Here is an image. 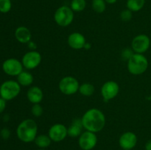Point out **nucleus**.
Here are the masks:
<instances>
[{"mask_svg":"<svg viewBox=\"0 0 151 150\" xmlns=\"http://www.w3.org/2000/svg\"><path fill=\"white\" fill-rule=\"evenodd\" d=\"M145 148V150H151V139L146 143Z\"/></svg>","mask_w":151,"mask_h":150,"instance_id":"nucleus-31","label":"nucleus"},{"mask_svg":"<svg viewBox=\"0 0 151 150\" xmlns=\"http://www.w3.org/2000/svg\"><path fill=\"white\" fill-rule=\"evenodd\" d=\"M14 36L18 42L24 44H27L32 39V34L30 30L24 26H18L15 30Z\"/></svg>","mask_w":151,"mask_h":150,"instance_id":"nucleus-15","label":"nucleus"},{"mask_svg":"<svg viewBox=\"0 0 151 150\" xmlns=\"http://www.w3.org/2000/svg\"><path fill=\"white\" fill-rule=\"evenodd\" d=\"M21 86L19 82L13 79H8L0 85V97L6 101H11L16 99L21 92Z\"/></svg>","mask_w":151,"mask_h":150,"instance_id":"nucleus-4","label":"nucleus"},{"mask_svg":"<svg viewBox=\"0 0 151 150\" xmlns=\"http://www.w3.org/2000/svg\"><path fill=\"white\" fill-rule=\"evenodd\" d=\"M12 8L11 0H0V13H7Z\"/></svg>","mask_w":151,"mask_h":150,"instance_id":"nucleus-24","label":"nucleus"},{"mask_svg":"<svg viewBox=\"0 0 151 150\" xmlns=\"http://www.w3.org/2000/svg\"><path fill=\"white\" fill-rule=\"evenodd\" d=\"M6 103H7V101L0 97V114H1L5 110Z\"/></svg>","mask_w":151,"mask_h":150,"instance_id":"nucleus-29","label":"nucleus"},{"mask_svg":"<svg viewBox=\"0 0 151 150\" xmlns=\"http://www.w3.org/2000/svg\"><path fill=\"white\" fill-rule=\"evenodd\" d=\"M91 48V44H90V43H86L85 45H84V47L83 49H90Z\"/></svg>","mask_w":151,"mask_h":150,"instance_id":"nucleus-32","label":"nucleus"},{"mask_svg":"<svg viewBox=\"0 0 151 150\" xmlns=\"http://www.w3.org/2000/svg\"><path fill=\"white\" fill-rule=\"evenodd\" d=\"M127 62V68L129 73L136 76L144 74L148 68V60L144 54L134 53Z\"/></svg>","mask_w":151,"mask_h":150,"instance_id":"nucleus-3","label":"nucleus"},{"mask_svg":"<svg viewBox=\"0 0 151 150\" xmlns=\"http://www.w3.org/2000/svg\"><path fill=\"white\" fill-rule=\"evenodd\" d=\"M34 142L38 148L44 149L45 148L50 146L52 143V140L48 135L41 134V135H37Z\"/></svg>","mask_w":151,"mask_h":150,"instance_id":"nucleus-19","label":"nucleus"},{"mask_svg":"<svg viewBox=\"0 0 151 150\" xmlns=\"http://www.w3.org/2000/svg\"><path fill=\"white\" fill-rule=\"evenodd\" d=\"M150 47H151V40H150Z\"/></svg>","mask_w":151,"mask_h":150,"instance_id":"nucleus-36","label":"nucleus"},{"mask_svg":"<svg viewBox=\"0 0 151 150\" xmlns=\"http://www.w3.org/2000/svg\"><path fill=\"white\" fill-rule=\"evenodd\" d=\"M38 150H44V149H39Z\"/></svg>","mask_w":151,"mask_h":150,"instance_id":"nucleus-35","label":"nucleus"},{"mask_svg":"<svg viewBox=\"0 0 151 150\" xmlns=\"http://www.w3.org/2000/svg\"><path fill=\"white\" fill-rule=\"evenodd\" d=\"M145 0H127V9L132 12H139L144 7Z\"/></svg>","mask_w":151,"mask_h":150,"instance_id":"nucleus-20","label":"nucleus"},{"mask_svg":"<svg viewBox=\"0 0 151 150\" xmlns=\"http://www.w3.org/2000/svg\"><path fill=\"white\" fill-rule=\"evenodd\" d=\"M80 84L78 79L72 76H66L62 78L58 83L60 92L66 96L74 95L79 90Z\"/></svg>","mask_w":151,"mask_h":150,"instance_id":"nucleus-6","label":"nucleus"},{"mask_svg":"<svg viewBox=\"0 0 151 150\" xmlns=\"http://www.w3.org/2000/svg\"><path fill=\"white\" fill-rule=\"evenodd\" d=\"M10 135H11L10 130L7 127L3 128V129H1V131H0V135H1V137L4 140L8 139L10 137Z\"/></svg>","mask_w":151,"mask_h":150,"instance_id":"nucleus-28","label":"nucleus"},{"mask_svg":"<svg viewBox=\"0 0 151 150\" xmlns=\"http://www.w3.org/2000/svg\"><path fill=\"white\" fill-rule=\"evenodd\" d=\"M48 135L53 142H60L68 136L67 127L63 124H55L49 129Z\"/></svg>","mask_w":151,"mask_h":150,"instance_id":"nucleus-12","label":"nucleus"},{"mask_svg":"<svg viewBox=\"0 0 151 150\" xmlns=\"http://www.w3.org/2000/svg\"><path fill=\"white\" fill-rule=\"evenodd\" d=\"M97 144V137L96 133L86 130L78 138V145L83 150H91Z\"/></svg>","mask_w":151,"mask_h":150,"instance_id":"nucleus-11","label":"nucleus"},{"mask_svg":"<svg viewBox=\"0 0 151 150\" xmlns=\"http://www.w3.org/2000/svg\"><path fill=\"white\" fill-rule=\"evenodd\" d=\"M120 19L124 22H128L131 20L133 17V12L128 9H125L121 11L119 15Z\"/></svg>","mask_w":151,"mask_h":150,"instance_id":"nucleus-26","label":"nucleus"},{"mask_svg":"<svg viewBox=\"0 0 151 150\" xmlns=\"http://www.w3.org/2000/svg\"><path fill=\"white\" fill-rule=\"evenodd\" d=\"M150 40L145 34H139L132 40L131 48L135 53L144 54L150 47Z\"/></svg>","mask_w":151,"mask_h":150,"instance_id":"nucleus-9","label":"nucleus"},{"mask_svg":"<svg viewBox=\"0 0 151 150\" xmlns=\"http://www.w3.org/2000/svg\"><path fill=\"white\" fill-rule=\"evenodd\" d=\"M91 7L97 13H103L106 9V2L105 0H92Z\"/></svg>","mask_w":151,"mask_h":150,"instance_id":"nucleus-23","label":"nucleus"},{"mask_svg":"<svg viewBox=\"0 0 151 150\" xmlns=\"http://www.w3.org/2000/svg\"><path fill=\"white\" fill-rule=\"evenodd\" d=\"M42 57L41 54L36 50H29L25 53L22 58V63L24 69L27 70H32L35 69L41 64Z\"/></svg>","mask_w":151,"mask_h":150,"instance_id":"nucleus-8","label":"nucleus"},{"mask_svg":"<svg viewBox=\"0 0 151 150\" xmlns=\"http://www.w3.org/2000/svg\"><path fill=\"white\" fill-rule=\"evenodd\" d=\"M137 136L134 132L128 131L121 135L119 139V144L124 150H131L136 146L137 144Z\"/></svg>","mask_w":151,"mask_h":150,"instance_id":"nucleus-13","label":"nucleus"},{"mask_svg":"<svg viewBox=\"0 0 151 150\" xmlns=\"http://www.w3.org/2000/svg\"><path fill=\"white\" fill-rule=\"evenodd\" d=\"M106 2V4H114L117 1V0H105Z\"/></svg>","mask_w":151,"mask_h":150,"instance_id":"nucleus-33","label":"nucleus"},{"mask_svg":"<svg viewBox=\"0 0 151 150\" xmlns=\"http://www.w3.org/2000/svg\"><path fill=\"white\" fill-rule=\"evenodd\" d=\"M119 86L115 81L109 80L105 82L101 87V96L105 101H109L114 99L118 95Z\"/></svg>","mask_w":151,"mask_h":150,"instance_id":"nucleus-10","label":"nucleus"},{"mask_svg":"<svg viewBox=\"0 0 151 150\" xmlns=\"http://www.w3.org/2000/svg\"><path fill=\"white\" fill-rule=\"evenodd\" d=\"M94 86L91 83L88 82H85L83 83L82 85H80L79 90L78 92L84 96H90L93 95L94 93Z\"/></svg>","mask_w":151,"mask_h":150,"instance_id":"nucleus-21","label":"nucleus"},{"mask_svg":"<svg viewBox=\"0 0 151 150\" xmlns=\"http://www.w3.org/2000/svg\"><path fill=\"white\" fill-rule=\"evenodd\" d=\"M54 20L58 26L62 27L69 26L74 20V11L69 6H60L55 12Z\"/></svg>","mask_w":151,"mask_h":150,"instance_id":"nucleus-5","label":"nucleus"},{"mask_svg":"<svg viewBox=\"0 0 151 150\" xmlns=\"http://www.w3.org/2000/svg\"><path fill=\"white\" fill-rule=\"evenodd\" d=\"M134 50L132 49V48H125L122 51H121V57L122 59H124L125 60L128 61L130 58L133 56V54H134Z\"/></svg>","mask_w":151,"mask_h":150,"instance_id":"nucleus-27","label":"nucleus"},{"mask_svg":"<svg viewBox=\"0 0 151 150\" xmlns=\"http://www.w3.org/2000/svg\"><path fill=\"white\" fill-rule=\"evenodd\" d=\"M3 120H4V121H7L9 120V115H4V117H3Z\"/></svg>","mask_w":151,"mask_h":150,"instance_id":"nucleus-34","label":"nucleus"},{"mask_svg":"<svg viewBox=\"0 0 151 150\" xmlns=\"http://www.w3.org/2000/svg\"><path fill=\"white\" fill-rule=\"evenodd\" d=\"M81 120L84 129L94 133L103 130L106 123V116L98 108L88 109L83 115Z\"/></svg>","mask_w":151,"mask_h":150,"instance_id":"nucleus-1","label":"nucleus"},{"mask_svg":"<svg viewBox=\"0 0 151 150\" xmlns=\"http://www.w3.org/2000/svg\"><path fill=\"white\" fill-rule=\"evenodd\" d=\"M16 135L24 143H30L35 141L38 135V125L35 120L27 119L21 121L16 128Z\"/></svg>","mask_w":151,"mask_h":150,"instance_id":"nucleus-2","label":"nucleus"},{"mask_svg":"<svg viewBox=\"0 0 151 150\" xmlns=\"http://www.w3.org/2000/svg\"><path fill=\"white\" fill-rule=\"evenodd\" d=\"M27 98L28 101L32 104H40L44 98L42 90L38 86H31L27 92Z\"/></svg>","mask_w":151,"mask_h":150,"instance_id":"nucleus-16","label":"nucleus"},{"mask_svg":"<svg viewBox=\"0 0 151 150\" xmlns=\"http://www.w3.org/2000/svg\"><path fill=\"white\" fill-rule=\"evenodd\" d=\"M17 82L21 86L28 87L30 86L34 81V76L28 71H23L17 76Z\"/></svg>","mask_w":151,"mask_h":150,"instance_id":"nucleus-18","label":"nucleus"},{"mask_svg":"<svg viewBox=\"0 0 151 150\" xmlns=\"http://www.w3.org/2000/svg\"><path fill=\"white\" fill-rule=\"evenodd\" d=\"M43 112H44V109H43L42 106L40 104H32V107H31V113L32 115L35 117L38 118L40 116H42Z\"/></svg>","mask_w":151,"mask_h":150,"instance_id":"nucleus-25","label":"nucleus"},{"mask_svg":"<svg viewBox=\"0 0 151 150\" xmlns=\"http://www.w3.org/2000/svg\"><path fill=\"white\" fill-rule=\"evenodd\" d=\"M27 46H28V48L31 50V51H32V50H35L37 48L36 44H35V43H34L33 41H30L29 43H28Z\"/></svg>","mask_w":151,"mask_h":150,"instance_id":"nucleus-30","label":"nucleus"},{"mask_svg":"<svg viewBox=\"0 0 151 150\" xmlns=\"http://www.w3.org/2000/svg\"><path fill=\"white\" fill-rule=\"evenodd\" d=\"M72 10L76 13H80L85 10L86 7V0H72L70 2V6Z\"/></svg>","mask_w":151,"mask_h":150,"instance_id":"nucleus-22","label":"nucleus"},{"mask_svg":"<svg viewBox=\"0 0 151 150\" xmlns=\"http://www.w3.org/2000/svg\"><path fill=\"white\" fill-rule=\"evenodd\" d=\"M83 129H84L81 119H75L69 127H67L68 135L72 138H77L82 134Z\"/></svg>","mask_w":151,"mask_h":150,"instance_id":"nucleus-17","label":"nucleus"},{"mask_svg":"<svg viewBox=\"0 0 151 150\" xmlns=\"http://www.w3.org/2000/svg\"><path fill=\"white\" fill-rule=\"evenodd\" d=\"M1 69L4 74L10 76H17L24 71V66L22 61L16 58L10 57L6 59L1 65Z\"/></svg>","mask_w":151,"mask_h":150,"instance_id":"nucleus-7","label":"nucleus"},{"mask_svg":"<svg viewBox=\"0 0 151 150\" xmlns=\"http://www.w3.org/2000/svg\"><path fill=\"white\" fill-rule=\"evenodd\" d=\"M67 43L70 48L73 49L79 50L81 49H83L86 41L85 36L82 33L75 32L71 33L68 36Z\"/></svg>","mask_w":151,"mask_h":150,"instance_id":"nucleus-14","label":"nucleus"}]
</instances>
